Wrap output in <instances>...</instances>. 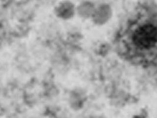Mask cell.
<instances>
[{"label": "cell", "mask_w": 157, "mask_h": 118, "mask_svg": "<svg viewBox=\"0 0 157 118\" xmlns=\"http://www.w3.org/2000/svg\"><path fill=\"white\" fill-rule=\"evenodd\" d=\"M125 57L140 65L157 61V8L146 7L128 22L120 38Z\"/></svg>", "instance_id": "1"}]
</instances>
